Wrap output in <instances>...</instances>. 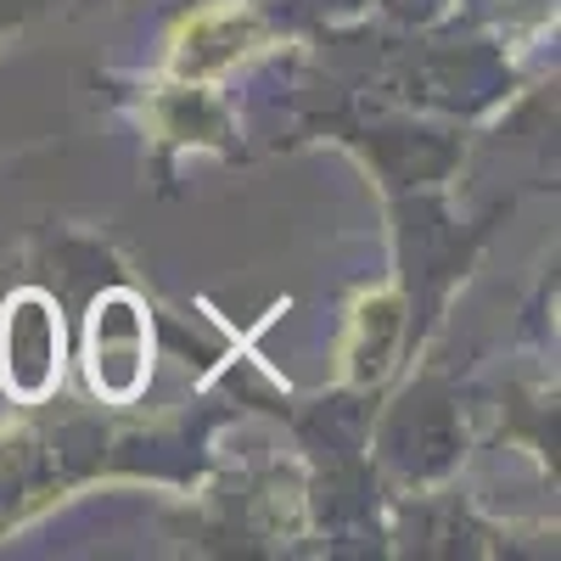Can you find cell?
I'll use <instances>...</instances> for the list:
<instances>
[{
  "label": "cell",
  "mask_w": 561,
  "mask_h": 561,
  "mask_svg": "<svg viewBox=\"0 0 561 561\" xmlns=\"http://www.w3.org/2000/svg\"><path fill=\"white\" fill-rule=\"evenodd\" d=\"M62 370V320L51 298L18 293L0 320V377L18 399H39Z\"/></svg>",
  "instance_id": "cell-1"
},
{
  "label": "cell",
  "mask_w": 561,
  "mask_h": 561,
  "mask_svg": "<svg viewBox=\"0 0 561 561\" xmlns=\"http://www.w3.org/2000/svg\"><path fill=\"white\" fill-rule=\"evenodd\" d=\"M152 370V332L129 293H113L90 314V382L107 399H135Z\"/></svg>",
  "instance_id": "cell-2"
}]
</instances>
